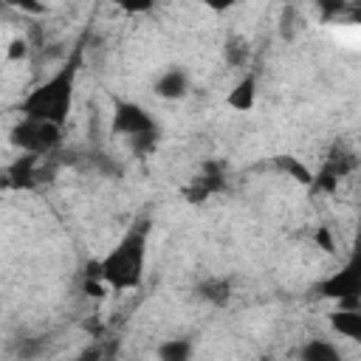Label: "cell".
Segmentation results:
<instances>
[{
  "label": "cell",
  "mask_w": 361,
  "mask_h": 361,
  "mask_svg": "<svg viewBox=\"0 0 361 361\" xmlns=\"http://www.w3.org/2000/svg\"><path fill=\"white\" fill-rule=\"evenodd\" d=\"M73 76H76V68L65 65L51 79L37 85L20 104L23 116L25 118H42V121L62 127V121L68 118L71 104H73Z\"/></svg>",
  "instance_id": "cell-1"
},
{
  "label": "cell",
  "mask_w": 361,
  "mask_h": 361,
  "mask_svg": "<svg viewBox=\"0 0 361 361\" xmlns=\"http://www.w3.org/2000/svg\"><path fill=\"white\" fill-rule=\"evenodd\" d=\"M147 259L144 231H130L107 257H102V276L113 290H130L141 285Z\"/></svg>",
  "instance_id": "cell-2"
},
{
  "label": "cell",
  "mask_w": 361,
  "mask_h": 361,
  "mask_svg": "<svg viewBox=\"0 0 361 361\" xmlns=\"http://www.w3.org/2000/svg\"><path fill=\"white\" fill-rule=\"evenodd\" d=\"M62 141V127L42 121V118H20L17 127L11 130V144H17L25 155H48L59 147Z\"/></svg>",
  "instance_id": "cell-3"
},
{
  "label": "cell",
  "mask_w": 361,
  "mask_h": 361,
  "mask_svg": "<svg viewBox=\"0 0 361 361\" xmlns=\"http://www.w3.org/2000/svg\"><path fill=\"white\" fill-rule=\"evenodd\" d=\"M322 296L336 299L338 307H358L361 302V245L353 251V257L347 259V265L336 274H330L322 285H319Z\"/></svg>",
  "instance_id": "cell-4"
},
{
  "label": "cell",
  "mask_w": 361,
  "mask_h": 361,
  "mask_svg": "<svg viewBox=\"0 0 361 361\" xmlns=\"http://www.w3.org/2000/svg\"><path fill=\"white\" fill-rule=\"evenodd\" d=\"M110 130H113L116 135H124V138L130 141V138L155 133L158 124H155V118H152L141 104H135V102H116Z\"/></svg>",
  "instance_id": "cell-5"
},
{
  "label": "cell",
  "mask_w": 361,
  "mask_h": 361,
  "mask_svg": "<svg viewBox=\"0 0 361 361\" xmlns=\"http://www.w3.org/2000/svg\"><path fill=\"white\" fill-rule=\"evenodd\" d=\"M361 166V152L347 147V144H333L330 152L322 161V172H327L336 180H344L347 175H353Z\"/></svg>",
  "instance_id": "cell-6"
},
{
  "label": "cell",
  "mask_w": 361,
  "mask_h": 361,
  "mask_svg": "<svg viewBox=\"0 0 361 361\" xmlns=\"http://www.w3.org/2000/svg\"><path fill=\"white\" fill-rule=\"evenodd\" d=\"M155 93L161 96V99H169V102H175V99H183L186 93H189V73L183 71V68H166L161 76H158V82H155Z\"/></svg>",
  "instance_id": "cell-7"
},
{
  "label": "cell",
  "mask_w": 361,
  "mask_h": 361,
  "mask_svg": "<svg viewBox=\"0 0 361 361\" xmlns=\"http://www.w3.org/2000/svg\"><path fill=\"white\" fill-rule=\"evenodd\" d=\"M327 322H330V330L338 333L341 338L361 341V310L358 307H338L327 316Z\"/></svg>",
  "instance_id": "cell-8"
},
{
  "label": "cell",
  "mask_w": 361,
  "mask_h": 361,
  "mask_svg": "<svg viewBox=\"0 0 361 361\" xmlns=\"http://www.w3.org/2000/svg\"><path fill=\"white\" fill-rule=\"evenodd\" d=\"M226 104H228L231 110H237V113H248V110H254V104H257V79H254L251 73L243 76V79L228 90Z\"/></svg>",
  "instance_id": "cell-9"
},
{
  "label": "cell",
  "mask_w": 361,
  "mask_h": 361,
  "mask_svg": "<svg viewBox=\"0 0 361 361\" xmlns=\"http://www.w3.org/2000/svg\"><path fill=\"white\" fill-rule=\"evenodd\" d=\"M197 296L214 307H223L231 299V282L226 276H209L197 285Z\"/></svg>",
  "instance_id": "cell-10"
},
{
  "label": "cell",
  "mask_w": 361,
  "mask_h": 361,
  "mask_svg": "<svg viewBox=\"0 0 361 361\" xmlns=\"http://www.w3.org/2000/svg\"><path fill=\"white\" fill-rule=\"evenodd\" d=\"M299 361H344V355L338 353V347L327 338H310L302 350H299Z\"/></svg>",
  "instance_id": "cell-11"
},
{
  "label": "cell",
  "mask_w": 361,
  "mask_h": 361,
  "mask_svg": "<svg viewBox=\"0 0 361 361\" xmlns=\"http://www.w3.org/2000/svg\"><path fill=\"white\" fill-rule=\"evenodd\" d=\"M158 361H192V341L183 336L164 338L158 344Z\"/></svg>",
  "instance_id": "cell-12"
},
{
  "label": "cell",
  "mask_w": 361,
  "mask_h": 361,
  "mask_svg": "<svg viewBox=\"0 0 361 361\" xmlns=\"http://www.w3.org/2000/svg\"><path fill=\"white\" fill-rule=\"evenodd\" d=\"M274 164H276L279 172H285V175L293 178L296 183H302V186H313V172H310L299 158H293V155H276Z\"/></svg>",
  "instance_id": "cell-13"
},
{
  "label": "cell",
  "mask_w": 361,
  "mask_h": 361,
  "mask_svg": "<svg viewBox=\"0 0 361 361\" xmlns=\"http://www.w3.org/2000/svg\"><path fill=\"white\" fill-rule=\"evenodd\" d=\"M223 56H226V62H228L231 68H243V65L248 62V56H251L248 39L240 37V34H231V37L226 39V45H223Z\"/></svg>",
  "instance_id": "cell-14"
},
{
  "label": "cell",
  "mask_w": 361,
  "mask_h": 361,
  "mask_svg": "<svg viewBox=\"0 0 361 361\" xmlns=\"http://www.w3.org/2000/svg\"><path fill=\"white\" fill-rule=\"evenodd\" d=\"M302 14H299V8H293V6H285L282 8V17H279V31H282V37L285 39H293L299 31H302Z\"/></svg>",
  "instance_id": "cell-15"
},
{
  "label": "cell",
  "mask_w": 361,
  "mask_h": 361,
  "mask_svg": "<svg viewBox=\"0 0 361 361\" xmlns=\"http://www.w3.org/2000/svg\"><path fill=\"white\" fill-rule=\"evenodd\" d=\"M313 243H316L324 254H336V237H333V231H330L327 226H316V228H313Z\"/></svg>",
  "instance_id": "cell-16"
},
{
  "label": "cell",
  "mask_w": 361,
  "mask_h": 361,
  "mask_svg": "<svg viewBox=\"0 0 361 361\" xmlns=\"http://www.w3.org/2000/svg\"><path fill=\"white\" fill-rule=\"evenodd\" d=\"M25 56H28V42H25L23 37L11 39L8 48H6V59H8V62H20V59H25Z\"/></svg>",
  "instance_id": "cell-17"
},
{
  "label": "cell",
  "mask_w": 361,
  "mask_h": 361,
  "mask_svg": "<svg viewBox=\"0 0 361 361\" xmlns=\"http://www.w3.org/2000/svg\"><path fill=\"white\" fill-rule=\"evenodd\" d=\"M20 11H31V14H45V6H37V3H14Z\"/></svg>",
  "instance_id": "cell-18"
},
{
  "label": "cell",
  "mask_w": 361,
  "mask_h": 361,
  "mask_svg": "<svg viewBox=\"0 0 361 361\" xmlns=\"http://www.w3.org/2000/svg\"><path fill=\"white\" fill-rule=\"evenodd\" d=\"M347 17H350L353 23H361V3H353V6H347Z\"/></svg>",
  "instance_id": "cell-19"
},
{
  "label": "cell",
  "mask_w": 361,
  "mask_h": 361,
  "mask_svg": "<svg viewBox=\"0 0 361 361\" xmlns=\"http://www.w3.org/2000/svg\"><path fill=\"white\" fill-rule=\"evenodd\" d=\"M99 358V353H85V355H79L76 361H96Z\"/></svg>",
  "instance_id": "cell-20"
},
{
  "label": "cell",
  "mask_w": 361,
  "mask_h": 361,
  "mask_svg": "<svg viewBox=\"0 0 361 361\" xmlns=\"http://www.w3.org/2000/svg\"><path fill=\"white\" fill-rule=\"evenodd\" d=\"M358 310H361V302H358Z\"/></svg>",
  "instance_id": "cell-21"
},
{
  "label": "cell",
  "mask_w": 361,
  "mask_h": 361,
  "mask_svg": "<svg viewBox=\"0 0 361 361\" xmlns=\"http://www.w3.org/2000/svg\"><path fill=\"white\" fill-rule=\"evenodd\" d=\"M358 147H361V138H358Z\"/></svg>",
  "instance_id": "cell-22"
}]
</instances>
